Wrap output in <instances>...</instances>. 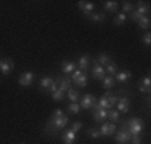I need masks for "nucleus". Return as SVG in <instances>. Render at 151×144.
Segmentation results:
<instances>
[{
	"label": "nucleus",
	"instance_id": "obj_30",
	"mask_svg": "<svg viewBox=\"0 0 151 144\" xmlns=\"http://www.w3.org/2000/svg\"><path fill=\"white\" fill-rule=\"evenodd\" d=\"M87 136H88V138H93V139L101 138V135H100V130H98V128H95V127H92V128H88V130H87Z\"/></svg>",
	"mask_w": 151,
	"mask_h": 144
},
{
	"label": "nucleus",
	"instance_id": "obj_2",
	"mask_svg": "<svg viewBox=\"0 0 151 144\" xmlns=\"http://www.w3.org/2000/svg\"><path fill=\"white\" fill-rule=\"evenodd\" d=\"M127 131L130 135H142L143 133V122L138 117H132L127 120Z\"/></svg>",
	"mask_w": 151,
	"mask_h": 144
},
{
	"label": "nucleus",
	"instance_id": "obj_40",
	"mask_svg": "<svg viewBox=\"0 0 151 144\" xmlns=\"http://www.w3.org/2000/svg\"><path fill=\"white\" fill-rule=\"evenodd\" d=\"M129 18H130V19H132V21H135V23H137V21H138V19H140V18H142V16H140V14H138V13H137V11H135V10H134V11H132L130 14H129Z\"/></svg>",
	"mask_w": 151,
	"mask_h": 144
},
{
	"label": "nucleus",
	"instance_id": "obj_37",
	"mask_svg": "<svg viewBox=\"0 0 151 144\" xmlns=\"http://www.w3.org/2000/svg\"><path fill=\"white\" fill-rule=\"evenodd\" d=\"M143 43H145L146 46H150V43H151V34L148 31H146V34L143 35Z\"/></svg>",
	"mask_w": 151,
	"mask_h": 144
},
{
	"label": "nucleus",
	"instance_id": "obj_20",
	"mask_svg": "<svg viewBox=\"0 0 151 144\" xmlns=\"http://www.w3.org/2000/svg\"><path fill=\"white\" fill-rule=\"evenodd\" d=\"M101 83H103V88H106L108 91H109V90L114 86V83H116V80H114V77H111V75H108V74H106L105 77H103Z\"/></svg>",
	"mask_w": 151,
	"mask_h": 144
},
{
	"label": "nucleus",
	"instance_id": "obj_13",
	"mask_svg": "<svg viewBox=\"0 0 151 144\" xmlns=\"http://www.w3.org/2000/svg\"><path fill=\"white\" fill-rule=\"evenodd\" d=\"M93 110V120L103 123L105 118H108V109H92Z\"/></svg>",
	"mask_w": 151,
	"mask_h": 144
},
{
	"label": "nucleus",
	"instance_id": "obj_14",
	"mask_svg": "<svg viewBox=\"0 0 151 144\" xmlns=\"http://www.w3.org/2000/svg\"><path fill=\"white\" fill-rule=\"evenodd\" d=\"M76 131H73V130H64V133H63V136H61V139H63V143L64 144H74L76 141Z\"/></svg>",
	"mask_w": 151,
	"mask_h": 144
},
{
	"label": "nucleus",
	"instance_id": "obj_15",
	"mask_svg": "<svg viewBox=\"0 0 151 144\" xmlns=\"http://www.w3.org/2000/svg\"><path fill=\"white\" fill-rule=\"evenodd\" d=\"M135 11L138 13L140 16H148V14H150V5H148V2H137Z\"/></svg>",
	"mask_w": 151,
	"mask_h": 144
},
{
	"label": "nucleus",
	"instance_id": "obj_11",
	"mask_svg": "<svg viewBox=\"0 0 151 144\" xmlns=\"http://www.w3.org/2000/svg\"><path fill=\"white\" fill-rule=\"evenodd\" d=\"M77 6L81 8V11L87 16V14L93 13V8H95V5H93L92 2H85V0H81V2H77Z\"/></svg>",
	"mask_w": 151,
	"mask_h": 144
},
{
	"label": "nucleus",
	"instance_id": "obj_24",
	"mask_svg": "<svg viewBox=\"0 0 151 144\" xmlns=\"http://www.w3.org/2000/svg\"><path fill=\"white\" fill-rule=\"evenodd\" d=\"M87 18L92 21H95V23H103V21L106 19L105 13H90V14H87Z\"/></svg>",
	"mask_w": 151,
	"mask_h": 144
},
{
	"label": "nucleus",
	"instance_id": "obj_1",
	"mask_svg": "<svg viewBox=\"0 0 151 144\" xmlns=\"http://www.w3.org/2000/svg\"><path fill=\"white\" fill-rule=\"evenodd\" d=\"M130 136L132 135L127 131V120H124L121 123V130H117V133H114V139L119 144H125L130 141Z\"/></svg>",
	"mask_w": 151,
	"mask_h": 144
},
{
	"label": "nucleus",
	"instance_id": "obj_12",
	"mask_svg": "<svg viewBox=\"0 0 151 144\" xmlns=\"http://www.w3.org/2000/svg\"><path fill=\"white\" fill-rule=\"evenodd\" d=\"M90 63H92V58L90 56H88V55H82L81 58H79V61H77L76 66H77L81 71H87L88 67H90Z\"/></svg>",
	"mask_w": 151,
	"mask_h": 144
},
{
	"label": "nucleus",
	"instance_id": "obj_39",
	"mask_svg": "<svg viewBox=\"0 0 151 144\" xmlns=\"http://www.w3.org/2000/svg\"><path fill=\"white\" fill-rule=\"evenodd\" d=\"M81 128H82V122H74V123L71 125V130H73V131H79Z\"/></svg>",
	"mask_w": 151,
	"mask_h": 144
},
{
	"label": "nucleus",
	"instance_id": "obj_31",
	"mask_svg": "<svg viewBox=\"0 0 151 144\" xmlns=\"http://www.w3.org/2000/svg\"><path fill=\"white\" fill-rule=\"evenodd\" d=\"M125 19H127V14H125V13H117L113 23L116 24V26H121V24H124V23H125Z\"/></svg>",
	"mask_w": 151,
	"mask_h": 144
},
{
	"label": "nucleus",
	"instance_id": "obj_26",
	"mask_svg": "<svg viewBox=\"0 0 151 144\" xmlns=\"http://www.w3.org/2000/svg\"><path fill=\"white\" fill-rule=\"evenodd\" d=\"M137 24L140 26V29H145V31H148L151 21H150V18H148V16H142L138 21H137Z\"/></svg>",
	"mask_w": 151,
	"mask_h": 144
},
{
	"label": "nucleus",
	"instance_id": "obj_7",
	"mask_svg": "<svg viewBox=\"0 0 151 144\" xmlns=\"http://www.w3.org/2000/svg\"><path fill=\"white\" fill-rule=\"evenodd\" d=\"M48 122L52 123L53 128H56L60 131V130H63L68 123H69V118H68V115H63V117H50Z\"/></svg>",
	"mask_w": 151,
	"mask_h": 144
},
{
	"label": "nucleus",
	"instance_id": "obj_5",
	"mask_svg": "<svg viewBox=\"0 0 151 144\" xmlns=\"http://www.w3.org/2000/svg\"><path fill=\"white\" fill-rule=\"evenodd\" d=\"M92 77L96 78V80H103V77L106 75V71L103 66H100L98 63H96L95 59H92Z\"/></svg>",
	"mask_w": 151,
	"mask_h": 144
},
{
	"label": "nucleus",
	"instance_id": "obj_34",
	"mask_svg": "<svg viewBox=\"0 0 151 144\" xmlns=\"http://www.w3.org/2000/svg\"><path fill=\"white\" fill-rule=\"evenodd\" d=\"M52 99H53V101H56V103H60V101H63V99H64V93L61 91V90H56L55 93H52Z\"/></svg>",
	"mask_w": 151,
	"mask_h": 144
},
{
	"label": "nucleus",
	"instance_id": "obj_35",
	"mask_svg": "<svg viewBox=\"0 0 151 144\" xmlns=\"http://www.w3.org/2000/svg\"><path fill=\"white\" fill-rule=\"evenodd\" d=\"M122 10H124L122 13H125V14H127V13H132V11H134V5H132L130 2H124V5H122Z\"/></svg>",
	"mask_w": 151,
	"mask_h": 144
},
{
	"label": "nucleus",
	"instance_id": "obj_17",
	"mask_svg": "<svg viewBox=\"0 0 151 144\" xmlns=\"http://www.w3.org/2000/svg\"><path fill=\"white\" fill-rule=\"evenodd\" d=\"M53 83H55V78H53V77L45 75V77L40 78V86H42V90H44V91H47V93H48V90L52 88Z\"/></svg>",
	"mask_w": 151,
	"mask_h": 144
},
{
	"label": "nucleus",
	"instance_id": "obj_3",
	"mask_svg": "<svg viewBox=\"0 0 151 144\" xmlns=\"http://www.w3.org/2000/svg\"><path fill=\"white\" fill-rule=\"evenodd\" d=\"M130 109V99L125 96H117V103H116V110L119 114H127Z\"/></svg>",
	"mask_w": 151,
	"mask_h": 144
},
{
	"label": "nucleus",
	"instance_id": "obj_36",
	"mask_svg": "<svg viewBox=\"0 0 151 144\" xmlns=\"http://www.w3.org/2000/svg\"><path fill=\"white\" fill-rule=\"evenodd\" d=\"M140 83L145 86V88L150 90V86H151V77H150V75H145V77L142 78V82H140Z\"/></svg>",
	"mask_w": 151,
	"mask_h": 144
},
{
	"label": "nucleus",
	"instance_id": "obj_32",
	"mask_svg": "<svg viewBox=\"0 0 151 144\" xmlns=\"http://www.w3.org/2000/svg\"><path fill=\"white\" fill-rule=\"evenodd\" d=\"M45 133H47V135H52L53 138H56V136H58V130L53 128L50 122H47V125H45Z\"/></svg>",
	"mask_w": 151,
	"mask_h": 144
},
{
	"label": "nucleus",
	"instance_id": "obj_10",
	"mask_svg": "<svg viewBox=\"0 0 151 144\" xmlns=\"http://www.w3.org/2000/svg\"><path fill=\"white\" fill-rule=\"evenodd\" d=\"M32 80H34V74L32 72H23L19 75V78H18V83L21 86H29L32 85Z\"/></svg>",
	"mask_w": 151,
	"mask_h": 144
},
{
	"label": "nucleus",
	"instance_id": "obj_9",
	"mask_svg": "<svg viewBox=\"0 0 151 144\" xmlns=\"http://www.w3.org/2000/svg\"><path fill=\"white\" fill-rule=\"evenodd\" d=\"M96 104V99L95 96L92 95H84L81 99V103H79V106H81V109H93Z\"/></svg>",
	"mask_w": 151,
	"mask_h": 144
},
{
	"label": "nucleus",
	"instance_id": "obj_42",
	"mask_svg": "<svg viewBox=\"0 0 151 144\" xmlns=\"http://www.w3.org/2000/svg\"><path fill=\"white\" fill-rule=\"evenodd\" d=\"M138 90H140V93H150V90L148 88H145L142 83H138Z\"/></svg>",
	"mask_w": 151,
	"mask_h": 144
},
{
	"label": "nucleus",
	"instance_id": "obj_4",
	"mask_svg": "<svg viewBox=\"0 0 151 144\" xmlns=\"http://www.w3.org/2000/svg\"><path fill=\"white\" fill-rule=\"evenodd\" d=\"M98 130H100V135L101 136H113L114 133L117 131V127H116V123H113V122H103L101 127H100Z\"/></svg>",
	"mask_w": 151,
	"mask_h": 144
},
{
	"label": "nucleus",
	"instance_id": "obj_29",
	"mask_svg": "<svg viewBox=\"0 0 151 144\" xmlns=\"http://www.w3.org/2000/svg\"><path fill=\"white\" fill-rule=\"evenodd\" d=\"M105 96L108 98V104H109V109H113V107L116 106V103H117V95H113L111 91H108Z\"/></svg>",
	"mask_w": 151,
	"mask_h": 144
},
{
	"label": "nucleus",
	"instance_id": "obj_16",
	"mask_svg": "<svg viewBox=\"0 0 151 144\" xmlns=\"http://www.w3.org/2000/svg\"><path fill=\"white\" fill-rule=\"evenodd\" d=\"M76 63L74 61H61V69H63V72L64 74H73V72L76 71Z\"/></svg>",
	"mask_w": 151,
	"mask_h": 144
},
{
	"label": "nucleus",
	"instance_id": "obj_19",
	"mask_svg": "<svg viewBox=\"0 0 151 144\" xmlns=\"http://www.w3.org/2000/svg\"><path fill=\"white\" fill-rule=\"evenodd\" d=\"M105 71H106V74L108 75H111V77H114V75L117 74V71H119V66H117L114 61H111L109 64H106L105 66Z\"/></svg>",
	"mask_w": 151,
	"mask_h": 144
},
{
	"label": "nucleus",
	"instance_id": "obj_8",
	"mask_svg": "<svg viewBox=\"0 0 151 144\" xmlns=\"http://www.w3.org/2000/svg\"><path fill=\"white\" fill-rule=\"evenodd\" d=\"M13 69H15V61L13 59H10V58L0 59V72H2L3 75H8Z\"/></svg>",
	"mask_w": 151,
	"mask_h": 144
},
{
	"label": "nucleus",
	"instance_id": "obj_33",
	"mask_svg": "<svg viewBox=\"0 0 151 144\" xmlns=\"http://www.w3.org/2000/svg\"><path fill=\"white\" fill-rule=\"evenodd\" d=\"M68 110H69L71 114H79L81 112V106H79V103H71L69 106H68Z\"/></svg>",
	"mask_w": 151,
	"mask_h": 144
},
{
	"label": "nucleus",
	"instance_id": "obj_27",
	"mask_svg": "<svg viewBox=\"0 0 151 144\" xmlns=\"http://www.w3.org/2000/svg\"><path fill=\"white\" fill-rule=\"evenodd\" d=\"M93 109H109V104H108V98H106V96H103V98H100L98 101H96V104H95Z\"/></svg>",
	"mask_w": 151,
	"mask_h": 144
},
{
	"label": "nucleus",
	"instance_id": "obj_18",
	"mask_svg": "<svg viewBox=\"0 0 151 144\" xmlns=\"http://www.w3.org/2000/svg\"><path fill=\"white\" fill-rule=\"evenodd\" d=\"M114 77H116V78H114L116 82H122V83H124V82H127L129 78L132 77V72L130 71H121V72H117Z\"/></svg>",
	"mask_w": 151,
	"mask_h": 144
},
{
	"label": "nucleus",
	"instance_id": "obj_41",
	"mask_svg": "<svg viewBox=\"0 0 151 144\" xmlns=\"http://www.w3.org/2000/svg\"><path fill=\"white\" fill-rule=\"evenodd\" d=\"M63 115H66V114H64L61 109H55V110L52 112V117H63Z\"/></svg>",
	"mask_w": 151,
	"mask_h": 144
},
{
	"label": "nucleus",
	"instance_id": "obj_25",
	"mask_svg": "<svg viewBox=\"0 0 151 144\" xmlns=\"http://www.w3.org/2000/svg\"><path fill=\"white\" fill-rule=\"evenodd\" d=\"M108 118H109L113 123H117V122H119V118H121V114L117 112L116 109H108Z\"/></svg>",
	"mask_w": 151,
	"mask_h": 144
},
{
	"label": "nucleus",
	"instance_id": "obj_6",
	"mask_svg": "<svg viewBox=\"0 0 151 144\" xmlns=\"http://www.w3.org/2000/svg\"><path fill=\"white\" fill-rule=\"evenodd\" d=\"M56 85H58V90H61L63 93H66L69 88H73V82H71V77H63V75H58L55 78Z\"/></svg>",
	"mask_w": 151,
	"mask_h": 144
},
{
	"label": "nucleus",
	"instance_id": "obj_22",
	"mask_svg": "<svg viewBox=\"0 0 151 144\" xmlns=\"http://www.w3.org/2000/svg\"><path fill=\"white\" fill-rule=\"evenodd\" d=\"M87 80H88V75H87V72H82V75H79V77L74 80V83L77 85L79 88H84V86L87 85Z\"/></svg>",
	"mask_w": 151,
	"mask_h": 144
},
{
	"label": "nucleus",
	"instance_id": "obj_23",
	"mask_svg": "<svg viewBox=\"0 0 151 144\" xmlns=\"http://www.w3.org/2000/svg\"><path fill=\"white\" fill-rule=\"evenodd\" d=\"M95 61L100 64V66L105 67L106 64H109V63H111V58H109V55H106V53H101V55H98V58H96Z\"/></svg>",
	"mask_w": 151,
	"mask_h": 144
},
{
	"label": "nucleus",
	"instance_id": "obj_28",
	"mask_svg": "<svg viewBox=\"0 0 151 144\" xmlns=\"http://www.w3.org/2000/svg\"><path fill=\"white\" fill-rule=\"evenodd\" d=\"M68 98H69L71 103H77V99H79V91L76 88H69L68 90Z\"/></svg>",
	"mask_w": 151,
	"mask_h": 144
},
{
	"label": "nucleus",
	"instance_id": "obj_38",
	"mask_svg": "<svg viewBox=\"0 0 151 144\" xmlns=\"http://www.w3.org/2000/svg\"><path fill=\"white\" fill-rule=\"evenodd\" d=\"M130 141H132V144H140V143H142V136H140V135H132L130 136Z\"/></svg>",
	"mask_w": 151,
	"mask_h": 144
},
{
	"label": "nucleus",
	"instance_id": "obj_21",
	"mask_svg": "<svg viewBox=\"0 0 151 144\" xmlns=\"http://www.w3.org/2000/svg\"><path fill=\"white\" fill-rule=\"evenodd\" d=\"M103 6H105L106 11L109 13H116L117 11V2H114V0H108V2H103Z\"/></svg>",
	"mask_w": 151,
	"mask_h": 144
}]
</instances>
